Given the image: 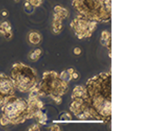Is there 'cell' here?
I'll use <instances>...</instances> for the list:
<instances>
[{"label": "cell", "instance_id": "cell-8", "mask_svg": "<svg viewBox=\"0 0 150 131\" xmlns=\"http://www.w3.org/2000/svg\"><path fill=\"white\" fill-rule=\"evenodd\" d=\"M101 43L104 46H108V43L111 45V36L107 31H104L101 34Z\"/></svg>", "mask_w": 150, "mask_h": 131}, {"label": "cell", "instance_id": "cell-12", "mask_svg": "<svg viewBox=\"0 0 150 131\" xmlns=\"http://www.w3.org/2000/svg\"><path fill=\"white\" fill-rule=\"evenodd\" d=\"M30 129H32L31 130H39V126L38 125H34L33 126H31Z\"/></svg>", "mask_w": 150, "mask_h": 131}, {"label": "cell", "instance_id": "cell-11", "mask_svg": "<svg viewBox=\"0 0 150 131\" xmlns=\"http://www.w3.org/2000/svg\"><path fill=\"white\" fill-rule=\"evenodd\" d=\"M74 54L75 55H80L81 54V49L80 48H79V47H75V49H74Z\"/></svg>", "mask_w": 150, "mask_h": 131}, {"label": "cell", "instance_id": "cell-1", "mask_svg": "<svg viewBox=\"0 0 150 131\" xmlns=\"http://www.w3.org/2000/svg\"><path fill=\"white\" fill-rule=\"evenodd\" d=\"M2 117L0 124L3 126L8 124H19L26 121L29 117V104L24 99L14 96L10 98L1 108Z\"/></svg>", "mask_w": 150, "mask_h": 131}, {"label": "cell", "instance_id": "cell-9", "mask_svg": "<svg viewBox=\"0 0 150 131\" xmlns=\"http://www.w3.org/2000/svg\"><path fill=\"white\" fill-rule=\"evenodd\" d=\"M41 54H42L41 49H35L33 52L30 53L29 57V59L31 60V61H37V60L39 59Z\"/></svg>", "mask_w": 150, "mask_h": 131}, {"label": "cell", "instance_id": "cell-4", "mask_svg": "<svg viewBox=\"0 0 150 131\" xmlns=\"http://www.w3.org/2000/svg\"><path fill=\"white\" fill-rule=\"evenodd\" d=\"M72 27L79 39L84 37H91L92 33L96 29V22H90L85 19L77 18L73 21Z\"/></svg>", "mask_w": 150, "mask_h": 131}, {"label": "cell", "instance_id": "cell-3", "mask_svg": "<svg viewBox=\"0 0 150 131\" xmlns=\"http://www.w3.org/2000/svg\"><path fill=\"white\" fill-rule=\"evenodd\" d=\"M11 80L14 87L21 92H29L36 87V72L29 66L17 63L11 71Z\"/></svg>", "mask_w": 150, "mask_h": 131}, {"label": "cell", "instance_id": "cell-2", "mask_svg": "<svg viewBox=\"0 0 150 131\" xmlns=\"http://www.w3.org/2000/svg\"><path fill=\"white\" fill-rule=\"evenodd\" d=\"M38 90L39 96H50L57 105H60L61 103V97L68 90V82L61 79L56 72H46Z\"/></svg>", "mask_w": 150, "mask_h": 131}, {"label": "cell", "instance_id": "cell-10", "mask_svg": "<svg viewBox=\"0 0 150 131\" xmlns=\"http://www.w3.org/2000/svg\"><path fill=\"white\" fill-rule=\"evenodd\" d=\"M79 77H80V75H79V73H78L77 72H73V74H72V79H73L75 80H77L78 79H79Z\"/></svg>", "mask_w": 150, "mask_h": 131}, {"label": "cell", "instance_id": "cell-6", "mask_svg": "<svg viewBox=\"0 0 150 131\" xmlns=\"http://www.w3.org/2000/svg\"><path fill=\"white\" fill-rule=\"evenodd\" d=\"M0 33L4 35L6 39H10L12 36V33H11V26L10 25V24L5 21L3 24H1L0 25Z\"/></svg>", "mask_w": 150, "mask_h": 131}, {"label": "cell", "instance_id": "cell-7", "mask_svg": "<svg viewBox=\"0 0 150 131\" xmlns=\"http://www.w3.org/2000/svg\"><path fill=\"white\" fill-rule=\"evenodd\" d=\"M28 39H29V43L31 44H32V45H37V44H39L42 40L40 34L36 32V31H32V32H31V33L29 35Z\"/></svg>", "mask_w": 150, "mask_h": 131}, {"label": "cell", "instance_id": "cell-13", "mask_svg": "<svg viewBox=\"0 0 150 131\" xmlns=\"http://www.w3.org/2000/svg\"><path fill=\"white\" fill-rule=\"evenodd\" d=\"M50 130H60V128L56 125V126H51V127L50 128Z\"/></svg>", "mask_w": 150, "mask_h": 131}, {"label": "cell", "instance_id": "cell-5", "mask_svg": "<svg viewBox=\"0 0 150 131\" xmlns=\"http://www.w3.org/2000/svg\"><path fill=\"white\" fill-rule=\"evenodd\" d=\"M14 88L10 78L0 73V109L10 98L14 96Z\"/></svg>", "mask_w": 150, "mask_h": 131}]
</instances>
